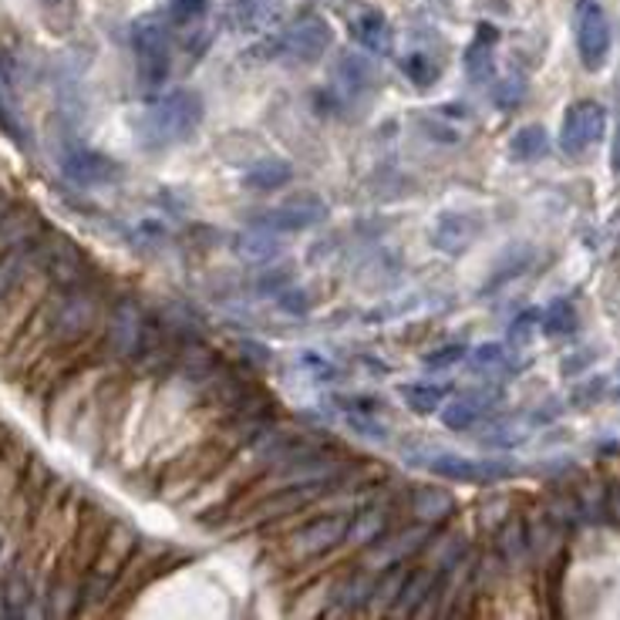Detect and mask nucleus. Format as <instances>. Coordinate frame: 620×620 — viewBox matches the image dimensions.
<instances>
[{
    "mask_svg": "<svg viewBox=\"0 0 620 620\" xmlns=\"http://www.w3.org/2000/svg\"><path fill=\"white\" fill-rule=\"evenodd\" d=\"M203 99L196 92H172L159 102H152L139 118L136 131L146 149H169L190 142L203 125Z\"/></svg>",
    "mask_w": 620,
    "mask_h": 620,
    "instance_id": "nucleus-1",
    "label": "nucleus"
},
{
    "mask_svg": "<svg viewBox=\"0 0 620 620\" xmlns=\"http://www.w3.org/2000/svg\"><path fill=\"white\" fill-rule=\"evenodd\" d=\"M131 51H136V68L146 92H159L172 71V44L169 27L159 18H142L131 27Z\"/></svg>",
    "mask_w": 620,
    "mask_h": 620,
    "instance_id": "nucleus-2",
    "label": "nucleus"
},
{
    "mask_svg": "<svg viewBox=\"0 0 620 620\" xmlns=\"http://www.w3.org/2000/svg\"><path fill=\"white\" fill-rule=\"evenodd\" d=\"M573 27H577V51L584 68L600 71L610 58V18L604 11L600 0H577V11H573Z\"/></svg>",
    "mask_w": 620,
    "mask_h": 620,
    "instance_id": "nucleus-3",
    "label": "nucleus"
},
{
    "mask_svg": "<svg viewBox=\"0 0 620 620\" xmlns=\"http://www.w3.org/2000/svg\"><path fill=\"white\" fill-rule=\"evenodd\" d=\"M607 136V112L597 102H577L570 105L560 125V146L566 156H584Z\"/></svg>",
    "mask_w": 620,
    "mask_h": 620,
    "instance_id": "nucleus-4",
    "label": "nucleus"
},
{
    "mask_svg": "<svg viewBox=\"0 0 620 620\" xmlns=\"http://www.w3.org/2000/svg\"><path fill=\"white\" fill-rule=\"evenodd\" d=\"M331 44H334V31L321 14H303L280 34V51L300 61L324 58L331 51Z\"/></svg>",
    "mask_w": 620,
    "mask_h": 620,
    "instance_id": "nucleus-5",
    "label": "nucleus"
},
{
    "mask_svg": "<svg viewBox=\"0 0 620 620\" xmlns=\"http://www.w3.org/2000/svg\"><path fill=\"white\" fill-rule=\"evenodd\" d=\"M428 472L449 479V482H469V485H485V482H500L509 469L500 462H485V459H469L456 452H425L422 462Z\"/></svg>",
    "mask_w": 620,
    "mask_h": 620,
    "instance_id": "nucleus-6",
    "label": "nucleus"
},
{
    "mask_svg": "<svg viewBox=\"0 0 620 620\" xmlns=\"http://www.w3.org/2000/svg\"><path fill=\"white\" fill-rule=\"evenodd\" d=\"M347 519H351V516H341V513L310 519L307 526H300L297 533L287 540V553H290L294 560H314V556L334 550L337 543H344Z\"/></svg>",
    "mask_w": 620,
    "mask_h": 620,
    "instance_id": "nucleus-7",
    "label": "nucleus"
},
{
    "mask_svg": "<svg viewBox=\"0 0 620 620\" xmlns=\"http://www.w3.org/2000/svg\"><path fill=\"white\" fill-rule=\"evenodd\" d=\"M61 169L74 186H108V183L122 180V165L92 149H78V152L65 156Z\"/></svg>",
    "mask_w": 620,
    "mask_h": 620,
    "instance_id": "nucleus-8",
    "label": "nucleus"
},
{
    "mask_svg": "<svg viewBox=\"0 0 620 620\" xmlns=\"http://www.w3.org/2000/svg\"><path fill=\"white\" fill-rule=\"evenodd\" d=\"M328 216V206L314 196H300V199H290L284 206H277L274 213L263 216L260 227H267L274 233H297V230H310L318 227L321 219Z\"/></svg>",
    "mask_w": 620,
    "mask_h": 620,
    "instance_id": "nucleus-9",
    "label": "nucleus"
},
{
    "mask_svg": "<svg viewBox=\"0 0 620 620\" xmlns=\"http://www.w3.org/2000/svg\"><path fill=\"white\" fill-rule=\"evenodd\" d=\"M438 573L441 570H435V566H422L415 573H405V584H402V590H398V600L388 613L391 617H415L418 607L432 597V590L438 584Z\"/></svg>",
    "mask_w": 620,
    "mask_h": 620,
    "instance_id": "nucleus-10",
    "label": "nucleus"
},
{
    "mask_svg": "<svg viewBox=\"0 0 620 620\" xmlns=\"http://www.w3.org/2000/svg\"><path fill=\"white\" fill-rule=\"evenodd\" d=\"M428 537H432V529H428V526H418V529H409V533L391 537L388 543H378V540H375V550L368 553V570H384V566H391V563H402L405 556L418 553V550L425 547L422 540H428Z\"/></svg>",
    "mask_w": 620,
    "mask_h": 620,
    "instance_id": "nucleus-11",
    "label": "nucleus"
},
{
    "mask_svg": "<svg viewBox=\"0 0 620 620\" xmlns=\"http://www.w3.org/2000/svg\"><path fill=\"white\" fill-rule=\"evenodd\" d=\"M294 180V165L287 159H260L243 172V186L256 193H277Z\"/></svg>",
    "mask_w": 620,
    "mask_h": 620,
    "instance_id": "nucleus-12",
    "label": "nucleus"
},
{
    "mask_svg": "<svg viewBox=\"0 0 620 620\" xmlns=\"http://www.w3.org/2000/svg\"><path fill=\"white\" fill-rule=\"evenodd\" d=\"M550 156V131L543 125H519L509 139V159L516 162H540Z\"/></svg>",
    "mask_w": 620,
    "mask_h": 620,
    "instance_id": "nucleus-13",
    "label": "nucleus"
},
{
    "mask_svg": "<svg viewBox=\"0 0 620 620\" xmlns=\"http://www.w3.org/2000/svg\"><path fill=\"white\" fill-rule=\"evenodd\" d=\"M485 405H490V398H485L482 391H469V394L452 398V402L441 405L438 412H441V422H446V428L466 432V428H472V425L482 418V409H485Z\"/></svg>",
    "mask_w": 620,
    "mask_h": 620,
    "instance_id": "nucleus-14",
    "label": "nucleus"
},
{
    "mask_svg": "<svg viewBox=\"0 0 620 620\" xmlns=\"http://www.w3.org/2000/svg\"><path fill=\"white\" fill-rule=\"evenodd\" d=\"M351 31H354V37L361 41V48H368L371 55H388L391 44H394L391 24L378 11H365L358 21L351 24Z\"/></svg>",
    "mask_w": 620,
    "mask_h": 620,
    "instance_id": "nucleus-15",
    "label": "nucleus"
},
{
    "mask_svg": "<svg viewBox=\"0 0 620 620\" xmlns=\"http://www.w3.org/2000/svg\"><path fill=\"white\" fill-rule=\"evenodd\" d=\"M475 240V227L469 223V216H441V223L435 227V246L446 253H459Z\"/></svg>",
    "mask_w": 620,
    "mask_h": 620,
    "instance_id": "nucleus-16",
    "label": "nucleus"
},
{
    "mask_svg": "<svg viewBox=\"0 0 620 620\" xmlns=\"http://www.w3.org/2000/svg\"><path fill=\"white\" fill-rule=\"evenodd\" d=\"M412 513L418 516V523H441L456 513V500L446 490H415Z\"/></svg>",
    "mask_w": 620,
    "mask_h": 620,
    "instance_id": "nucleus-17",
    "label": "nucleus"
},
{
    "mask_svg": "<svg viewBox=\"0 0 620 620\" xmlns=\"http://www.w3.org/2000/svg\"><path fill=\"white\" fill-rule=\"evenodd\" d=\"M398 398L415 412V415H432L446 405V388L438 384H422V381H412V384H402L398 388Z\"/></svg>",
    "mask_w": 620,
    "mask_h": 620,
    "instance_id": "nucleus-18",
    "label": "nucleus"
},
{
    "mask_svg": "<svg viewBox=\"0 0 620 620\" xmlns=\"http://www.w3.org/2000/svg\"><path fill=\"white\" fill-rule=\"evenodd\" d=\"M108 341L115 351H136V341H139V314L131 307H115V314L108 318Z\"/></svg>",
    "mask_w": 620,
    "mask_h": 620,
    "instance_id": "nucleus-19",
    "label": "nucleus"
},
{
    "mask_svg": "<svg viewBox=\"0 0 620 620\" xmlns=\"http://www.w3.org/2000/svg\"><path fill=\"white\" fill-rule=\"evenodd\" d=\"M280 11H284L280 0H240L237 21L246 31H267L280 21Z\"/></svg>",
    "mask_w": 620,
    "mask_h": 620,
    "instance_id": "nucleus-20",
    "label": "nucleus"
},
{
    "mask_svg": "<svg viewBox=\"0 0 620 620\" xmlns=\"http://www.w3.org/2000/svg\"><path fill=\"white\" fill-rule=\"evenodd\" d=\"M240 256L243 260H250V263H267V260H274L277 253H280V240H277V233L274 230H267V227H256V230H246L243 237H240Z\"/></svg>",
    "mask_w": 620,
    "mask_h": 620,
    "instance_id": "nucleus-21",
    "label": "nucleus"
},
{
    "mask_svg": "<svg viewBox=\"0 0 620 620\" xmlns=\"http://www.w3.org/2000/svg\"><path fill=\"white\" fill-rule=\"evenodd\" d=\"M381 529H384V516L381 513H361L358 519H347L344 540L354 543V547H371Z\"/></svg>",
    "mask_w": 620,
    "mask_h": 620,
    "instance_id": "nucleus-22",
    "label": "nucleus"
},
{
    "mask_svg": "<svg viewBox=\"0 0 620 620\" xmlns=\"http://www.w3.org/2000/svg\"><path fill=\"white\" fill-rule=\"evenodd\" d=\"M540 324H543V331L550 334V337H560V334H573L577 331V310H573V303H566V300H556L547 314L540 318Z\"/></svg>",
    "mask_w": 620,
    "mask_h": 620,
    "instance_id": "nucleus-23",
    "label": "nucleus"
},
{
    "mask_svg": "<svg viewBox=\"0 0 620 620\" xmlns=\"http://www.w3.org/2000/svg\"><path fill=\"white\" fill-rule=\"evenodd\" d=\"M402 71H405L418 88H428V84L438 81V74H441V68H438L425 51H415V55L402 58Z\"/></svg>",
    "mask_w": 620,
    "mask_h": 620,
    "instance_id": "nucleus-24",
    "label": "nucleus"
},
{
    "mask_svg": "<svg viewBox=\"0 0 620 620\" xmlns=\"http://www.w3.org/2000/svg\"><path fill=\"white\" fill-rule=\"evenodd\" d=\"M540 334V314H533V310H526V314H519L509 328V344L513 347H526L533 344V337Z\"/></svg>",
    "mask_w": 620,
    "mask_h": 620,
    "instance_id": "nucleus-25",
    "label": "nucleus"
},
{
    "mask_svg": "<svg viewBox=\"0 0 620 620\" xmlns=\"http://www.w3.org/2000/svg\"><path fill=\"white\" fill-rule=\"evenodd\" d=\"M206 4L209 0H169V21L172 24H193L206 14Z\"/></svg>",
    "mask_w": 620,
    "mask_h": 620,
    "instance_id": "nucleus-26",
    "label": "nucleus"
},
{
    "mask_svg": "<svg viewBox=\"0 0 620 620\" xmlns=\"http://www.w3.org/2000/svg\"><path fill=\"white\" fill-rule=\"evenodd\" d=\"M466 358V347L462 344H449V347H438L432 354H425V368L438 371V368H452Z\"/></svg>",
    "mask_w": 620,
    "mask_h": 620,
    "instance_id": "nucleus-27",
    "label": "nucleus"
},
{
    "mask_svg": "<svg viewBox=\"0 0 620 620\" xmlns=\"http://www.w3.org/2000/svg\"><path fill=\"white\" fill-rule=\"evenodd\" d=\"M506 365V347L503 344H482L472 354V368L485 371V368H503Z\"/></svg>",
    "mask_w": 620,
    "mask_h": 620,
    "instance_id": "nucleus-28",
    "label": "nucleus"
}]
</instances>
